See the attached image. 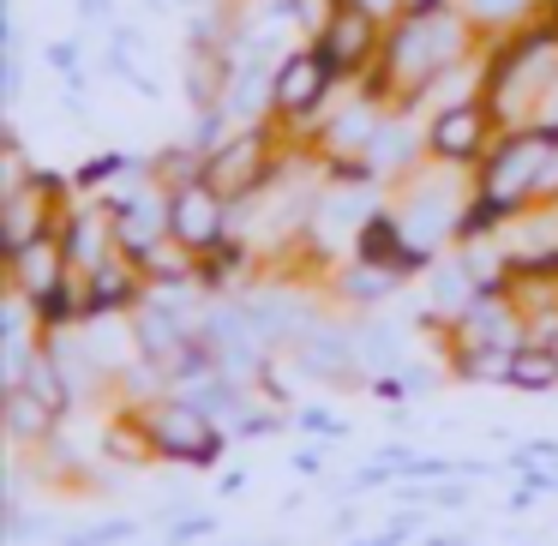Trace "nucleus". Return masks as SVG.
Returning a JSON list of instances; mask_svg holds the SVG:
<instances>
[{
  "mask_svg": "<svg viewBox=\"0 0 558 546\" xmlns=\"http://www.w3.org/2000/svg\"><path fill=\"white\" fill-rule=\"evenodd\" d=\"M361 354H366V366H378V373H385V366L402 361V337L390 325H366L361 330Z\"/></svg>",
  "mask_w": 558,
  "mask_h": 546,
  "instance_id": "obj_23",
  "label": "nucleus"
},
{
  "mask_svg": "<svg viewBox=\"0 0 558 546\" xmlns=\"http://www.w3.org/2000/svg\"><path fill=\"white\" fill-rule=\"evenodd\" d=\"M49 421H54V409L37 397V390H25V385L7 390V426H13V438H37Z\"/></svg>",
  "mask_w": 558,
  "mask_h": 546,
  "instance_id": "obj_18",
  "label": "nucleus"
},
{
  "mask_svg": "<svg viewBox=\"0 0 558 546\" xmlns=\"http://www.w3.org/2000/svg\"><path fill=\"white\" fill-rule=\"evenodd\" d=\"M337 85H342V78H337V66L318 54V43H313V49H289L277 61V73H270V109L289 114V121H306V114L325 109V97Z\"/></svg>",
  "mask_w": 558,
  "mask_h": 546,
  "instance_id": "obj_8",
  "label": "nucleus"
},
{
  "mask_svg": "<svg viewBox=\"0 0 558 546\" xmlns=\"http://www.w3.org/2000/svg\"><path fill=\"white\" fill-rule=\"evenodd\" d=\"M510 385L553 390L558 385V354L553 349H510Z\"/></svg>",
  "mask_w": 558,
  "mask_h": 546,
  "instance_id": "obj_19",
  "label": "nucleus"
},
{
  "mask_svg": "<svg viewBox=\"0 0 558 546\" xmlns=\"http://www.w3.org/2000/svg\"><path fill=\"white\" fill-rule=\"evenodd\" d=\"M205 181L217 186L222 198H246L258 186L277 181V150H270V133L258 121H246V133L222 138L217 150L205 157Z\"/></svg>",
  "mask_w": 558,
  "mask_h": 546,
  "instance_id": "obj_5",
  "label": "nucleus"
},
{
  "mask_svg": "<svg viewBox=\"0 0 558 546\" xmlns=\"http://www.w3.org/2000/svg\"><path fill=\"white\" fill-rule=\"evenodd\" d=\"M426 7H445V0H402V13H426Z\"/></svg>",
  "mask_w": 558,
  "mask_h": 546,
  "instance_id": "obj_27",
  "label": "nucleus"
},
{
  "mask_svg": "<svg viewBox=\"0 0 558 546\" xmlns=\"http://www.w3.org/2000/svg\"><path fill=\"white\" fill-rule=\"evenodd\" d=\"M534 126H546V133L558 138V85H553V90H546V97H541V109H534Z\"/></svg>",
  "mask_w": 558,
  "mask_h": 546,
  "instance_id": "obj_24",
  "label": "nucleus"
},
{
  "mask_svg": "<svg viewBox=\"0 0 558 546\" xmlns=\"http://www.w3.org/2000/svg\"><path fill=\"white\" fill-rule=\"evenodd\" d=\"M133 294H138V282L126 265H97L90 270V289H85V306L90 313H114V306H126Z\"/></svg>",
  "mask_w": 558,
  "mask_h": 546,
  "instance_id": "obj_17",
  "label": "nucleus"
},
{
  "mask_svg": "<svg viewBox=\"0 0 558 546\" xmlns=\"http://www.w3.org/2000/svg\"><path fill=\"white\" fill-rule=\"evenodd\" d=\"M49 61L61 66L66 78H78V49H73V43H54V49H49Z\"/></svg>",
  "mask_w": 558,
  "mask_h": 546,
  "instance_id": "obj_25",
  "label": "nucleus"
},
{
  "mask_svg": "<svg viewBox=\"0 0 558 546\" xmlns=\"http://www.w3.org/2000/svg\"><path fill=\"white\" fill-rule=\"evenodd\" d=\"M553 85H558V25L553 19H541L529 37H510L481 73V97L498 126H522L529 109H541V97Z\"/></svg>",
  "mask_w": 558,
  "mask_h": 546,
  "instance_id": "obj_2",
  "label": "nucleus"
},
{
  "mask_svg": "<svg viewBox=\"0 0 558 546\" xmlns=\"http://www.w3.org/2000/svg\"><path fill=\"white\" fill-rule=\"evenodd\" d=\"M541 0H462V13H469V25L481 31H505V25H522V19L534 13Z\"/></svg>",
  "mask_w": 558,
  "mask_h": 546,
  "instance_id": "obj_20",
  "label": "nucleus"
},
{
  "mask_svg": "<svg viewBox=\"0 0 558 546\" xmlns=\"http://www.w3.org/2000/svg\"><path fill=\"white\" fill-rule=\"evenodd\" d=\"M546 150H553V133H546V126H510V133L481 157V186H474V193L493 198L505 217H517L529 198H541Z\"/></svg>",
  "mask_w": 558,
  "mask_h": 546,
  "instance_id": "obj_3",
  "label": "nucleus"
},
{
  "mask_svg": "<svg viewBox=\"0 0 558 546\" xmlns=\"http://www.w3.org/2000/svg\"><path fill=\"white\" fill-rule=\"evenodd\" d=\"M462 210H469V198H462V186H457V169L445 162V174H438V181H414L409 205H402L397 217H402L409 246L426 258L438 241H445V234L462 229Z\"/></svg>",
  "mask_w": 558,
  "mask_h": 546,
  "instance_id": "obj_6",
  "label": "nucleus"
},
{
  "mask_svg": "<svg viewBox=\"0 0 558 546\" xmlns=\"http://www.w3.org/2000/svg\"><path fill=\"white\" fill-rule=\"evenodd\" d=\"M78 13H85V19H109V0H78Z\"/></svg>",
  "mask_w": 558,
  "mask_h": 546,
  "instance_id": "obj_26",
  "label": "nucleus"
},
{
  "mask_svg": "<svg viewBox=\"0 0 558 546\" xmlns=\"http://www.w3.org/2000/svg\"><path fill=\"white\" fill-rule=\"evenodd\" d=\"M354 349H361V342H349L342 330H330V325H306V337H301V361L313 366L318 378H337V373H349Z\"/></svg>",
  "mask_w": 558,
  "mask_h": 546,
  "instance_id": "obj_16",
  "label": "nucleus"
},
{
  "mask_svg": "<svg viewBox=\"0 0 558 546\" xmlns=\"http://www.w3.org/2000/svg\"><path fill=\"white\" fill-rule=\"evenodd\" d=\"M61 198V174H31L25 186H13V193L0 198V246L7 253H19V246H31L37 234H49V205Z\"/></svg>",
  "mask_w": 558,
  "mask_h": 546,
  "instance_id": "obj_10",
  "label": "nucleus"
},
{
  "mask_svg": "<svg viewBox=\"0 0 558 546\" xmlns=\"http://www.w3.org/2000/svg\"><path fill=\"white\" fill-rule=\"evenodd\" d=\"M150 445L169 450V457H181V462H210V457H217V433H210V421H205L198 402H193V409L169 402V409L150 414Z\"/></svg>",
  "mask_w": 558,
  "mask_h": 546,
  "instance_id": "obj_12",
  "label": "nucleus"
},
{
  "mask_svg": "<svg viewBox=\"0 0 558 546\" xmlns=\"http://www.w3.org/2000/svg\"><path fill=\"white\" fill-rule=\"evenodd\" d=\"M469 54V13H450V7H426V13H402L397 25L385 31V54H378L373 78L361 90H373L378 102H397V109H414L426 97L438 73Z\"/></svg>",
  "mask_w": 558,
  "mask_h": 546,
  "instance_id": "obj_1",
  "label": "nucleus"
},
{
  "mask_svg": "<svg viewBox=\"0 0 558 546\" xmlns=\"http://www.w3.org/2000/svg\"><path fill=\"white\" fill-rule=\"evenodd\" d=\"M402 282V270H390V265H373V258H361V265L342 277V289L354 294V301H373V294H390Z\"/></svg>",
  "mask_w": 558,
  "mask_h": 546,
  "instance_id": "obj_21",
  "label": "nucleus"
},
{
  "mask_svg": "<svg viewBox=\"0 0 558 546\" xmlns=\"http://www.w3.org/2000/svg\"><path fill=\"white\" fill-rule=\"evenodd\" d=\"M426 145V133H409V121H397V114H385V126L373 133V145H366V162L378 169V181L385 174H402L414 162V150Z\"/></svg>",
  "mask_w": 558,
  "mask_h": 546,
  "instance_id": "obj_14",
  "label": "nucleus"
},
{
  "mask_svg": "<svg viewBox=\"0 0 558 546\" xmlns=\"http://www.w3.org/2000/svg\"><path fill=\"white\" fill-rule=\"evenodd\" d=\"M61 241H66V258H73V270H97V265H109V241H114V217H66V229H61Z\"/></svg>",
  "mask_w": 558,
  "mask_h": 546,
  "instance_id": "obj_15",
  "label": "nucleus"
},
{
  "mask_svg": "<svg viewBox=\"0 0 558 546\" xmlns=\"http://www.w3.org/2000/svg\"><path fill=\"white\" fill-rule=\"evenodd\" d=\"M493 126L498 121L486 109V97L450 102V109H433V121H426V150L438 162H450V169H469V162H481L493 150Z\"/></svg>",
  "mask_w": 558,
  "mask_h": 546,
  "instance_id": "obj_9",
  "label": "nucleus"
},
{
  "mask_svg": "<svg viewBox=\"0 0 558 546\" xmlns=\"http://www.w3.org/2000/svg\"><path fill=\"white\" fill-rule=\"evenodd\" d=\"M109 217L126 258H145L157 241H169V193H121L109 205Z\"/></svg>",
  "mask_w": 558,
  "mask_h": 546,
  "instance_id": "obj_11",
  "label": "nucleus"
},
{
  "mask_svg": "<svg viewBox=\"0 0 558 546\" xmlns=\"http://www.w3.org/2000/svg\"><path fill=\"white\" fill-rule=\"evenodd\" d=\"M169 234L205 258L210 246H222L234 234V198H222L205 174H198V181L169 186Z\"/></svg>",
  "mask_w": 558,
  "mask_h": 546,
  "instance_id": "obj_4",
  "label": "nucleus"
},
{
  "mask_svg": "<svg viewBox=\"0 0 558 546\" xmlns=\"http://www.w3.org/2000/svg\"><path fill=\"white\" fill-rule=\"evenodd\" d=\"M313 43H318V54L337 66V78H361V73H373L378 54H385V19H373L366 7L342 0L337 19H330Z\"/></svg>",
  "mask_w": 558,
  "mask_h": 546,
  "instance_id": "obj_7",
  "label": "nucleus"
},
{
  "mask_svg": "<svg viewBox=\"0 0 558 546\" xmlns=\"http://www.w3.org/2000/svg\"><path fill=\"white\" fill-rule=\"evenodd\" d=\"M7 258H13V282H19V294H25V301L54 294L66 282V270H73L61 234H37L31 246H19V253H7Z\"/></svg>",
  "mask_w": 558,
  "mask_h": 546,
  "instance_id": "obj_13",
  "label": "nucleus"
},
{
  "mask_svg": "<svg viewBox=\"0 0 558 546\" xmlns=\"http://www.w3.org/2000/svg\"><path fill=\"white\" fill-rule=\"evenodd\" d=\"M19 385H25V390H37V397L49 402V409H66V378H61V361H54V354H43V361H31Z\"/></svg>",
  "mask_w": 558,
  "mask_h": 546,
  "instance_id": "obj_22",
  "label": "nucleus"
}]
</instances>
